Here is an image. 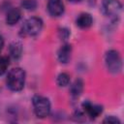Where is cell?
<instances>
[{"instance_id":"obj_1","label":"cell","mask_w":124,"mask_h":124,"mask_svg":"<svg viewBox=\"0 0 124 124\" xmlns=\"http://www.w3.org/2000/svg\"><path fill=\"white\" fill-rule=\"evenodd\" d=\"M7 86L12 91H20L25 83V72L21 68H13L7 76Z\"/></svg>"},{"instance_id":"obj_2","label":"cell","mask_w":124,"mask_h":124,"mask_svg":"<svg viewBox=\"0 0 124 124\" xmlns=\"http://www.w3.org/2000/svg\"><path fill=\"white\" fill-rule=\"evenodd\" d=\"M43 28V20L39 17L33 16L26 19L21 26L20 29V36L27 37V36H36L38 35Z\"/></svg>"},{"instance_id":"obj_3","label":"cell","mask_w":124,"mask_h":124,"mask_svg":"<svg viewBox=\"0 0 124 124\" xmlns=\"http://www.w3.org/2000/svg\"><path fill=\"white\" fill-rule=\"evenodd\" d=\"M34 112L37 117L45 118L50 112V102L47 98L40 95H35L32 99Z\"/></svg>"},{"instance_id":"obj_4","label":"cell","mask_w":124,"mask_h":124,"mask_svg":"<svg viewBox=\"0 0 124 124\" xmlns=\"http://www.w3.org/2000/svg\"><path fill=\"white\" fill-rule=\"evenodd\" d=\"M106 66L109 73L118 74L122 69V59L119 52L115 49H110L107 51L105 56Z\"/></svg>"},{"instance_id":"obj_5","label":"cell","mask_w":124,"mask_h":124,"mask_svg":"<svg viewBox=\"0 0 124 124\" xmlns=\"http://www.w3.org/2000/svg\"><path fill=\"white\" fill-rule=\"evenodd\" d=\"M103 9L107 16L116 17L121 12L122 5L118 0H103Z\"/></svg>"},{"instance_id":"obj_6","label":"cell","mask_w":124,"mask_h":124,"mask_svg":"<svg viewBox=\"0 0 124 124\" xmlns=\"http://www.w3.org/2000/svg\"><path fill=\"white\" fill-rule=\"evenodd\" d=\"M82 108H83L84 112L91 119H94V118L98 117L103 111V107L102 106L92 104L89 101H85L84 103H82Z\"/></svg>"},{"instance_id":"obj_7","label":"cell","mask_w":124,"mask_h":124,"mask_svg":"<svg viewBox=\"0 0 124 124\" xmlns=\"http://www.w3.org/2000/svg\"><path fill=\"white\" fill-rule=\"evenodd\" d=\"M47 11L52 16H60L64 13V4L61 0H48Z\"/></svg>"},{"instance_id":"obj_8","label":"cell","mask_w":124,"mask_h":124,"mask_svg":"<svg viewBox=\"0 0 124 124\" xmlns=\"http://www.w3.org/2000/svg\"><path fill=\"white\" fill-rule=\"evenodd\" d=\"M71 54H72V46L69 44H64L63 46H61V47L59 48L58 52H57V58L59 60L60 63L66 64L69 62L70 58H71Z\"/></svg>"},{"instance_id":"obj_9","label":"cell","mask_w":124,"mask_h":124,"mask_svg":"<svg viewBox=\"0 0 124 124\" xmlns=\"http://www.w3.org/2000/svg\"><path fill=\"white\" fill-rule=\"evenodd\" d=\"M93 23V18L90 14L88 13H82L80 14L77 19H76V24L81 29H87L89 28Z\"/></svg>"},{"instance_id":"obj_10","label":"cell","mask_w":124,"mask_h":124,"mask_svg":"<svg viewBox=\"0 0 124 124\" xmlns=\"http://www.w3.org/2000/svg\"><path fill=\"white\" fill-rule=\"evenodd\" d=\"M21 17V12L18 8H13L11 9L6 16V23L9 25H15L19 21Z\"/></svg>"},{"instance_id":"obj_11","label":"cell","mask_w":124,"mask_h":124,"mask_svg":"<svg viewBox=\"0 0 124 124\" xmlns=\"http://www.w3.org/2000/svg\"><path fill=\"white\" fill-rule=\"evenodd\" d=\"M9 51H10V55L12 58H14L15 60L19 59L21 57V54H22L21 43L18 41H14L9 46Z\"/></svg>"},{"instance_id":"obj_12","label":"cell","mask_w":124,"mask_h":124,"mask_svg":"<svg viewBox=\"0 0 124 124\" xmlns=\"http://www.w3.org/2000/svg\"><path fill=\"white\" fill-rule=\"evenodd\" d=\"M82 91H83V81L78 78L72 83L70 87V94L73 98H78L81 95Z\"/></svg>"},{"instance_id":"obj_13","label":"cell","mask_w":124,"mask_h":124,"mask_svg":"<svg viewBox=\"0 0 124 124\" xmlns=\"http://www.w3.org/2000/svg\"><path fill=\"white\" fill-rule=\"evenodd\" d=\"M56 82L60 87L67 86L70 83V76L68 74H66V73H61V74L58 75Z\"/></svg>"},{"instance_id":"obj_14","label":"cell","mask_w":124,"mask_h":124,"mask_svg":"<svg viewBox=\"0 0 124 124\" xmlns=\"http://www.w3.org/2000/svg\"><path fill=\"white\" fill-rule=\"evenodd\" d=\"M10 65V59L8 56H0V76L4 75L7 72V69Z\"/></svg>"},{"instance_id":"obj_15","label":"cell","mask_w":124,"mask_h":124,"mask_svg":"<svg viewBox=\"0 0 124 124\" xmlns=\"http://www.w3.org/2000/svg\"><path fill=\"white\" fill-rule=\"evenodd\" d=\"M21 7L28 11H33L37 8V1L36 0H22Z\"/></svg>"},{"instance_id":"obj_16","label":"cell","mask_w":124,"mask_h":124,"mask_svg":"<svg viewBox=\"0 0 124 124\" xmlns=\"http://www.w3.org/2000/svg\"><path fill=\"white\" fill-rule=\"evenodd\" d=\"M104 123H111V124H116V123H120V120L118 118H116L115 116H108L103 120Z\"/></svg>"},{"instance_id":"obj_17","label":"cell","mask_w":124,"mask_h":124,"mask_svg":"<svg viewBox=\"0 0 124 124\" xmlns=\"http://www.w3.org/2000/svg\"><path fill=\"white\" fill-rule=\"evenodd\" d=\"M59 36H60L61 39H63V40H67L68 37L70 36V32H69V30L66 29V28L59 29Z\"/></svg>"},{"instance_id":"obj_18","label":"cell","mask_w":124,"mask_h":124,"mask_svg":"<svg viewBox=\"0 0 124 124\" xmlns=\"http://www.w3.org/2000/svg\"><path fill=\"white\" fill-rule=\"evenodd\" d=\"M3 46H4V39H3V37L0 35V52L2 51Z\"/></svg>"},{"instance_id":"obj_19","label":"cell","mask_w":124,"mask_h":124,"mask_svg":"<svg viewBox=\"0 0 124 124\" xmlns=\"http://www.w3.org/2000/svg\"><path fill=\"white\" fill-rule=\"evenodd\" d=\"M68 1H70V2H72V3H78V2H79L80 0H68Z\"/></svg>"}]
</instances>
